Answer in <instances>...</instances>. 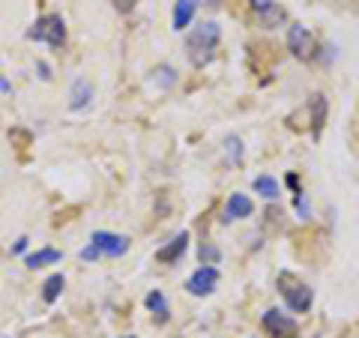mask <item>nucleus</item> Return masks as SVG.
Returning a JSON list of instances; mask_svg holds the SVG:
<instances>
[{"label": "nucleus", "instance_id": "nucleus-4", "mask_svg": "<svg viewBox=\"0 0 359 338\" xmlns=\"http://www.w3.org/2000/svg\"><path fill=\"white\" fill-rule=\"evenodd\" d=\"M264 330L276 338H297V320L278 309H269L264 314Z\"/></svg>", "mask_w": 359, "mask_h": 338}, {"label": "nucleus", "instance_id": "nucleus-5", "mask_svg": "<svg viewBox=\"0 0 359 338\" xmlns=\"http://www.w3.org/2000/svg\"><path fill=\"white\" fill-rule=\"evenodd\" d=\"M216 285H219V269L216 266H201L198 273H192L186 281L189 294H195V297H210L212 290H216Z\"/></svg>", "mask_w": 359, "mask_h": 338}, {"label": "nucleus", "instance_id": "nucleus-25", "mask_svg": "<svg viewBox=\"0 0 359 338\" xmlns=\"http://www.w3.org/2000/svg\"><path fill=\"white\" fill-rule=\"evenodd\" d=\"M126 338H135V335H126Z\"/></svg>", "mask_w": 359, "mask_h": 338}, {"label": "nucleus", "instance_id": "nucleus-24", "mask_svg": "<svg viewBox=\"0 0 359 338\" xmlns=\"http://www.w3.org/2000/svg\"><path fill=\"white\" fill-rule=\"evenodd\" d=\"M9 90H13V84H9L6 78H0V93H9Z\"/></svg>", "mask_w": 359, "mask_h": 338}, {"label": "nucleus", "instance_id": "nucleus-2", "mask_svg": "<svg viewBox=\"0 0 359 338\" xmlns=\"http://www.w3.org/2000/svg\"><path fill=\"white\" fill-rule=\"evenodd\" d=\"M27 36L33 42H48L54 48H60L66 42V27H63V18L60 15H42L36 25L27 30Z\"/></svg>", "mask_w": 359, "mask_h": 338}, {"label": "nucleus", "instance_id": "nucleus-14", "mask_svg": "<svg viewBox=\"0 0 359 338\" xmlns=\"http://www.w3.org/2000/svg\"><path fill=\"white\" fill-rule=\"evenodd\" d=\"M147 309L153 314H159V320H168V302H165L162 290H150V294H147Z\"/></svg>", "mask_w": 359, "mask_h": 338}, {"label": "nucleus", "instance_id": "nucleus-15", "mask_svg": "<svg viewBox=\"0 0 359 338\" xmlns=\"http://www.w3.org/2000/svg\"><path fill=\"white\" fill-rule=\"evenodd\" d=\"M60 290H63V276L57 273V276H51V278L42 285V299H45V302H54V299L60 297Z\"/></svg>", "mask_w": 359, "mask_h": 338}, {"label": "nucleus", "instance_id": "nucleus-13", "mask_svg": "<svg viewBox=\"0 0 359 338\" xmlns=\"http://www.w3.org/2000/svg\"><path fill=\"white\" fill-rule=\"evenodd\" d=\"M60 257H63V255H60L57 249H39L36 255H30V257H27V266L36 269V266H45V264H57Z\"/></svg>", "mask_w": 359, "mask_h": 338}, {"label": "nucleus", "instance_id": "nucleus-22", "mask_svg": "<svg viewBox=\"0 0 359 338\" xmlns=\"http://www.w3.org/2000/svg\"><path fill=\"white\" fill-rule=\"evenodd\" d=\"M25 249H27V240H25V236H21V240L13 245V255H25Z\"/></svg>", "mask_w": 359, "mask_h": 338}, {"label": "nucleus", "instance_id": "nucleus-23", "mask_svg": "<svg viewBox=\"0 0 359 338\" xmlns=\"http://www.w3.org/2000/svg\"><path fill=\"white\" fill-rule=\"evenodd\" d=\"M252 6L257 9V13H264V9H269L273 4H269V0H252Z\"/></svg>", "mask_w": 359, "mask_h": 338}, {"label": "nucleus", "instance_id": "nucleus-19", "mask_svg": "<svg viewBox=\"0 0 359 338\" xmlns=\"http://www.w3.org/2000/svg\"><path fill=\"white\" fill-rule=\"evenodd\" d=\"M297 212H302V216H309V201H306V195H302V191H297Z\"/></svg>", "mask_w": 359, "mask_h": 338}, {"label": "nucleus", "instance_id": "nucleus-1", "mask_svg": "<svg viewBox=\"0 0 359 338\" xmlns=\"http://www.w3.org/2000/svg\"><path fill=\"white\" fill-rule=\"evenodd\" d=\"M216 45H219V25H212V21H204V25L195 27V33L189 36L186 48H189V58H192L195 66H204V63L212 58Z\"/></svg>", "mask_w": 359, "mask_h": 338}, {"label": "nucleus", "instance_id": "nucleus-21", "mask_svg": "<svg viewBox=\"0 0 359 338\" xmlns=\"http://www.w3.org/2000/svg\"><path fill=\"white\" fill-rule=\"evenodd\" d=\"M228 147L233 153V162H240V138H228Z\"/></svg>", "mask_w": 359, "mask_h": 338}, {"label": "nucleus", "instance_id": "nucleus-10", "mask_svg": "<svg viewBox=\"0 0 359 338\" xmlns=\"http://www.w3.org/2000/svg\"><path fill=\"white\" fill-rule=\"evenodd\" d=\"M198 9V0H177L174 6V30H186Z\"/></svg>", "mask_w": 359, "mask_h": 338}, {"label": "nucleus", "instance_id": "nucleus-11", "mask_svg": "<svg viewBox=\"0 0 359 338\" xmlns=\"http://www.w3.org/2000/svg\"><path fill=\"white\" fill-rule=\"evenodd\" d=\"M90 99H93V87H90V81H84V78H78V81L72 84V102H69V108L81 111V108L90 105Z\"/></svg>", "mask_w": 359, "mask_h": 338}, {"label": "nucleus", "instance_id": "nucleus-7", "mask_svg": "<svg viewBox=\"0 0 359 338\" xmlns=\"http://www.w3.org/2000/svg\"><path fill=\"white\" fill-rule=\"evenodd\" d=\"M285 294V299H287V306L294 309V311H309L311 309V288L309 285H294V288H287V290H282Z\"/></svg>", "mask_w": 359, "mask_h": 338}, {"label": "nucleus", "instance_id": "nucleus-8", "mask_svg": "<svg viewBox=\"0 0 359 338\" xmlns=\"http://www.w3.org/2000/svg\"><path fill=\"white\" fill-rule=\"evenodd\" d=\"M186 245H189V234H186V231H180V234L174 236V240L165 245V249H159V252H156V257H159L162 264H174L177 257H183Z\"/></svg>", "mask_w": 359, "mask_h": 338}, {"label": "nucleus", "instance_id": "nucleus-16", "mask_svg": "<svg viewBox=\"0 0 359 338\" xmlns=\"http://www.w3.org/2000/svg\"><path fill=\"white\" fill-rule=\"evenodd\" d=\"M323 117H327V99H323V96H311V120H314V132L320 129Z\"/></svg>", "mask_w": 359, "mask_h": 338}, {"label": "nucleus", "instance_id": "nucleus-17", "mask_svg": "<svg viewBox=\"0 0 359 338\" xmlns=\"http://www.w3.org/2000/svg\"><path fill=\"white\" fill-rule=\"evenodd\" d=\"M198 255H201V264H204V266H212V264L219 261V249H216V245H210V243H207V245H201V252H198Z\"/></svg>", "mask_w": 359, "mask_h": 338}, {"label": "nucleus", "instance_id": "nucleus-20", "mask_svg": "<svg viewBox=\"0 0 359 338\" xmlns=\"http://www.w3.org/2000/svg\"><path fill=\"white\" fill-rule=\"evenodd\" d=\"M96 257H99V249H96L93 243H90L87 249H81V261H96Z\"/></svg>", "mask_w": 359, "mask_h": 338}, {"label": "nucleus", "instance_id": "nucleus-12", "mask_svg": "<svg viewBox=\"0 0 359 338\" xmlns=\"http://www.w3.org/2000/svg\"><path fill=\"white\" fill-rule=\"evenodd\" d=\"M255 189H257V195L266 198V201H276L278 198V183H276V177H257L255 180Z\"/></svg>", "mask_w": 359, "mask_h": 338}, {"label": "nucleus", "instance_id": "nucleus-3", "mask_svg": "<svg viewBox=\"0 0 359 338\" xmlns=\"http://www.w3.org/2000/svg\"><path fill=\"white\" fill-rule=\"evenodd\" d=\"M287 48H290V54H294V58L311 60L314 54H318V42H314V36H311L309 27L294 25V27H290V33H287Z\"/></svg>", "mask_w": 359, "mask_h": 338}, {"label": "nucleus", "instance_id": "nucleus-6", "mask_svg": "<svg viewBox=\"0 0 359 338\" xmlns=\"http://www.w3.org/2000/svg\"><path fill=\"white\" fill-rule=\"evenodd\" d=\"M99 249V255H108V257H120L129 252V236L123 234H108V231H96L93 240H90Z\"/></svg>", "mask_w": 359, "mask_h": 338}, {"label": "nucleus", "instance_id": "nucleus-9", "mask_svg": "<svg viewBox=\"0 0 359 338\" xmlns=\"http://www.w3.org/2000/svg\"><path fill=\"white\" fill-rule=\"evenodd\" d=\"M245 216H252V201L237 191V195H231V198H228V207H224V222L245 219Z\"/></svg>", "mask_w": 359, "mask_h": 338}, {"label": "nucleus", "instance_id": "nucleus-18", "mask_svg": "<svg viewBox=\"0 0 359 338\" xmlns=\"http://www.w3.org/2000/svg\"><path fill=\"white\" fill-rule=\"evenodd\" d=\"M156 75H159V84H162V87H171V84H174V69H171V66H159V69H156Z\"/></svg>", "mask_w": 359, "mask_h": 338}]
</instances>
